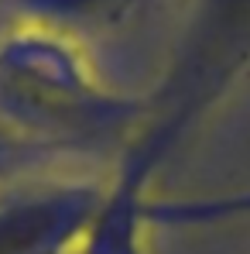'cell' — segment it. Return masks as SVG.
Here are the masks:
<instances>
[{
	"label": "cell",
	"mask_w": 250,
	"mask_h": 254,
	"mask_svg": "<svg viewBox=\"0 0 250 254\" xmlns=\"http://www.w3.org/2000/svg\"><path fill=\"white\" fill-rule=\"evenodd\" d=\"M134 3L137 0H14L21 21L72 35L79 42L89 31L117 28L134 10Z\"/></svg>",
	"instance_id": "cell-4"
},
{
	"label": "cell",
	"mask_w": 250,
	"mask_h": 254,
	"mask_svg": "<svg viewBox=\"0 0 250 254\" xmlns=\"http://www.w3.org/2000/svg\"><path fill=\"white\" fill-rule=\"evenodd\" d=\"M106 179H14L0 186V254H76Z\"/></svg>",
	"instance_id": "cell-3"
},
{
	"label": "cell",
	"mask_w": 250,
	"mask_h": 254,
	"mask_svg": "<svg viewBox=\"0 0 250 254\" xmlns=\"http://www.w3.org/2000/svg\"><path fill=\"white\" fill-rule=\"evenodd\" d=\"M141 110L144 96L117 93L79 38L31 21L0 35V134L58 158L124 148Z\"/></svg>",
	"instance_id": "cell-2"
},
{
	"label": "cell",
	"mask_w": 250,
	"mask_h": 254,
	"mask_svg": "<svg viewBox=\"0 0 250 254\" xmlns=\"http://www.w3.org/2000/svg\"><path fill=\"white\" fill-rule=\"evenodd\" d=\"M250 76V0H189L168 65L144 93L141 124L124 141L83 254H151L148 206L178 144Z\"/></svg>",
	"instance_id": "cell-1"
}]
</instances>
